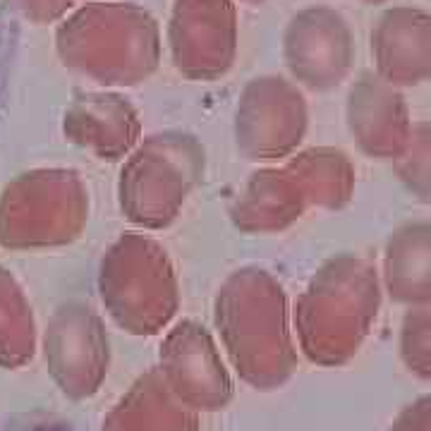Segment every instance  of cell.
Masks as SVG:
<instances>
[{
  "mask_svg": "<svg viewBox=\"0 0 431 431\" xmlns=\"http://www.w3.org/2000/svg\"><path fill=\"white\" fill-rule=\"evenodd\" d=\"M362 3H369V5H381V3H388V0H362Z\"/></svg>",
  "mask_w": 431,
  "mask_h": 431,
  "instance_id": "484cf974",
  "label": "cell"
},
{
  "mask_svg": "<svg viewBox=\"0 0 431 431\" xmlns=\"http://www.w3.org/2000/svg\"><path fill=\"white\" fill-rule=\"evenodd\" d=\"M89 211L91 196L77 170H24L0 192V247L8 252L67 247L82 237Z\"/></svg>",
  "mask_w": 431,
  "mask_h": 431,
  "instance_id": "8992f818",
  "label": "cell"
},
{
  "mask_svg": "<svg viewBox=\"0 0 431 431\" xmlns=\"http://www.w3.org/2000/svg\"><path fill=\"white\" fill-rule=\"evenodd\" d=\"M213 323L240 381L276 391L297 371V345L285 288L262 266H242L220 283Z\"/></svg>",
  "mask_w": 431,
  "mask_h": 431,
  "instance_id": "6da1fadb",
  "label": "cell"
},
{
  "mask_svg": "<svg viewBox=\"0 0 431 431\" xmlns=\"http://www.w3.org/2000/svg\"><path fill=\"white\" fill-rule=\"evenodd\" d=\"M46 369L69 401H89L111 369V340L101 314L86 302L60 304L43 331Z\"/></svg>",
  "mask_w": 431,
  "mask_h": 431,
  "instance_id": "9c48e42d",
  "label": "cell"
},
{
  "mask_svg": "<svg viewBox=\"0 0 431 431\" xmlns=\"http://www.w3.org/2000/svg\"><path fill=\"white\" fill-rule=\"evenodd\" d=\"M156 369L170 393L196 415L225 410L235 398V381L213 335L194 319L168 328Z\"/></svg>",
  "mask_w": 431,
  "mask_h": 431,
  "instance_id": "8fae6325",
  "label": "cell"
},
{
  "mask_svg": "<svg viewBox=\"0 0 431 431\" xmlns=\"http://www.w3.org/2000/svg\"><path fill=\"white\" fill-rule=\"evenodd\" d=\"M101 431H201L199 415L170 393L161 371L147 369L108 410Z\"/></svg>",
  "mask_w": 431,
  "mask_h": 431,
  "instance_id": "2e32d148",
  "label": "cell"
},
{
  "mask_svg": "<svg viewBox=\"0 0 431 431\" xmlns=\"http://www.w3.org/2000/svg\"><path fill=\"white\" fill-rule=\"evenodd\" d=\"M204 173L206 149L192 132L163 130L142 137L120 166V213L139 230H166Z\"/></svg>",
  "mask_w": 431,
  "mask_h": 431,
  "instance_id": "5b68a950",
  "label": "cell"
},
{
  "mask_svg": "<svg viewBox=\"0 0 431 431\" xmlns=\"http://www.w3.org/2000/svg\"><path fill=\"white\" fill-rule=\"evenodd\" d=\"M388 431H431V398L427 393L405 405Z\"/></svg>",
  "mask_w": 431,
  "mask_h": 431,
  "instance_id": "603a6c76",
  "label": "cell"
},
{
  "mask_svg": "<svg viewBox=\"0 0 431 431\" xmlns=\"http://www.w3.org/2000/svg\"><path fill=\"white\" fill-rule=\"evenodd\" d=\"M12 431H77L69 422L58 420V417H29L20 427Z\"/></svg>",
  "mask_w": 431,
  "mask_h": 431,
  "instance_id": "cb8c5ba5",
  "label": "cell"
},
{
  "mask_svg": "<svg viewBox=\"0 0 431 431\" xmlns=\"http://www.w3.org/2000/svg\"><path fill=\"white\" fill-rule=\"evenodd\" d=\"M393 170H396L398 180L403 187L415 196L420 204H429L431 201V130L429 123L412 125V135L408 147L403 154L393 158Z\"/></svg>",
  "mask_w": 431,
  "mask_h": 431,
  "instance_id": "ffe728a7",
  "label": "cell"
},
{
  "mask_svg": "<svg viewBox=\"0 0 431 431\" xmlns=\"http://www.w3.org/2000/svg\"><path fill=\"white\" fill-rule=\"evenodd\" d=\"M173 67L192 82H216L235 65L240 22L235 0H173L166 27Z\"/></svg>",
  "mask_w": 431,
  "mask_h": 431,
  "instance_id": "30bf717a",
  "label": "cell"
},
{
  "mask_svg": "<svg viewBox=\"0 0 431 431\" xmlns=\"http://www.w3.org/2000/svg\"><path fill=\"white\" fill-rule=\"evenodd\" d=\"M12 10L36 27L58 24L62 17L77 8V0H8Z\"/></svg>",
  "mask_w": 431,
  "mask_h": 431,
  "instance_id": "7402d4cb",
  "label": "cell"
},
{
  "mask_svg": "<svg viewBox=\"0 0 431 431\" xmlns=\"http://www.w3.org/2000/svg\"><path fill=\"white\" fill-rule=\"evenodd\" d=\"M309 130L307 96L293 79L262 74L242 86L233 137L245 161L274 166L302 147Z\"/></svg>",
  "mask_w": 431,
  "mask_h": 431,
  "instance_id": "52a82bcc",
  "label": "cell"
},
{
  "mask_svg": "<svg viewBox=\"0 0 431 431\" xmlns=\"http://www.w3.org/2000/svg\"><path fill=\"white\" fill-rule=\"evenodd\" d=\"M283 62L297 86L326 94L352 74L357 41L347 17L331 5L297 10L283 29Z\"/></svg>",
  "mask_w": 431,
  "mask_h": 431,
  "instance_id": "ba28073f",
  "label": "cell"
},
{
  "mask_svg": "<svg viewBox=\"0 0 431 431\" xmlns=\"http://www.w3.org/2000/svg\"><path fill=\"white\" fill-rule=\"evenodd\" d=\"M309 211L295 173L285 163L254 170L228 204V218L245 235H276Z\"/></svg>",
  "mask_w": 431,
  "mask_h": 431,
  "instance_id": "9a60e30c",
  "label": "cell"
},
{
  "mask_svg": "<svg viewBox=\"0 0 431 431\" xmlns=\"http://www.w3.org/2000/svg\"><path fill=\"white\" fill-rule=\"evenodd\" d=\"M60 62L103 89L144 84L161 65V24L128 0H86L55 24Z\"/></svg>",
  "mask_w": 431,
  "mask_h": 431,
  "instance_id": "3957f363",
  "label": "cell"
},
{
  "mask_svg": "<svg viewBox=\"0 0 431 431\" xmlns=\"http://www.w3.org/2000/svg\"><path fill=\"white\" fill-rule=\"evenodd\" d=\"M295 173L309 208L340 211L352 201L357 175L352 158L338 147H307L285 158Z\"/></svg>",
  "mask_w": 431,
  "mask_h": 431,
  "instance_id": "ac0fdd59",
  "label": "cell"
},
{
  "mask_svg": "<svg viewBox=\"0 0 431 431\" xmlns=\"http://www.w3.org/2000/svg\"><path fill=\"white\" fill-rule=\"evenodd\" d=\"M235 3H245V5H262L266 0H235Z\"/></svg>",
  "mask_w": 431,
  "mask_h": 431,
  "instance_id": "d4e9b609",
  "label": "cell"
},
{
  "mask_svg": "<svg viewBox=\"0 0 431 431\" xmlns=\"http://www.w3.org/2000/svg\"><path fill=\"white\" fill-rule=\"evenodd\" d=\"M401 359L420 381L431 379V304L408 307L401 323Z\"/></svg>",
  "mask_w": 431,
  "mask_h": 431,
  "instance_id": "44dd1931",
  "label": "cell"
},
{
  "mask_svg": "<svg viewBox=\"0 0 431 431\" xmlns=\"http://www.w3.org/2000/svg\"><path fill=\"white\" fill-rule=\"evenodd\" d=\"M374 72L398 86H422L431 77V15L417 5H393L371 29Z\"/></svg>",
  "mask_w": 431,
  "mask_h": 431,
  "instance_id": "5bb4252c",
  "label": "cell"
},
{
  "mask_svg": "<svg viewBox=\"0 0 431 431\" xmlns=\"http://www.w3.org/2000/svg\"><path fill=\"white\" fill-rule=\"evenodd\" d=\"M384 290L371 259L354 252L328 257L297 295L293 335L316 366H343L362 350L381 312Z\"/></svg>",
  "mask_w": 431,
  "mask_h": 431,
  "instance_id": "7a4b0ae2",
  "label": "cell"
},
{
  "mask_svg": "<svg viewBox=\"0 0 431 431\" xmlns=\"http://www.w3.org/2000/svg\"><path fill=\"white\" fill-rule=\"evenodd\" d=\"M62 135L99 161H123L142 139L135 103L116 89L77 91L62 113Z\"/></svg>",
  "mask_w": 431,
  "mask_h": 431,
  "instance_id": "4fadbf2b",
  "label": "cell"
},
{
  "mask_svg": "<svg viewBox=\"0 0 431 431\" xmlns=\"http://www.w3.org/2000/svg\"><path fill=\"white\" fill-rule=\"evenodd\" d=\"M379 281L396 304H431V223L427 218L408 220L391 233Z\"/></svg>",
  "mask_w": 431,
  "mask_h": 431,
  "instance_id": "e0dca14e",
  "label": "cell"
},
{
  "mask_svg": "<svg viewBox=\"0 0 431 431\" xmlns=\"http://www.w3.org/2000/svg\"><path fill=\"white\" fill-rule=\"evenodd\" d=\"M99 295L106 314L130 335H156L180 312V281L168 250L144 230L123 233L101 257Z\"/></svg>",
  "mask_w": 431,
  "mask_h": 431,
  "instance_id": "277c9868",
  "label": "cell"
},
{
  "mask_svg": "<svg viewBox=\"0 0 431 431\" xmlns=\"http://www.w3.org/2000/svg\"><path fill=\"white\" fill-rule=\"evenodd\" d=\"M36 352V319L22 283L0 266V366L27 364Z\"/></svg>",
  "mask_w": 431,
  "mask_h": 431,
  "instance_id": "d6986e66",
  "label": "cell"
},
{
  "mask_svg": "<svg viewBox=\"0 0 431 431\" xmlns=\"http://www.w3.org/2000/svg\"><path fill=\"white\" fill-rule=\"evenodd\" d=\"M345 123L364 156L388 163L408 147L415 125L403 89L384 82L374 69L357 74L347 89Z\"/></svg>",
  "mask_w": 431,
  "mask_h": 431,
  "instance_id": "7c38bea8",
  "label": "cell"
}]
</instances>
